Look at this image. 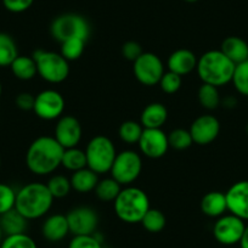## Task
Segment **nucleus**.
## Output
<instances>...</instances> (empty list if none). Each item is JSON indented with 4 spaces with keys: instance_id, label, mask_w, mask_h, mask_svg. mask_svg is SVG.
I'll list each match as a JSON object with an SVG mask.
<instances>
[{
    "instance_id": "nucleus-39",
    "label": "nucleus",
    "mask_w": 248,
    "mask_h": 248,
    "mask_svg": "<svg viewBox=\"0 0 248 248\" xmlns=\"http://www.w3.org/2000/svg\"><path fill=\"white\" fill-rule=\"evenodd\" d=\"M142 47L141 45L138 42H134V40H129V42H125L122 46V55L125 60L128 61L134 62L135 60L139 59L142 54Z\"/></svg>"
},
{
    "instance_id": "nucleus-13",
    "label": "nucleus",
    "mask_w": 248,
    "mask_h": 248,
    "mask_svg": "<svg viewBox=\"0 0 248 248\" xmlns=\"http://www.w3.org/2000/svg\"><path fill=\"white\" fill-rule=\"evenodd\" d=\"M82 124L76 117L66 114L57 119L54 138L63 149L78 146L82 140Z\"/></svg>"
},
{
    "instance_id": "nucleus-7",
    "label": "nucleus",
    "mask_w": 248,
    "mask_h": 248,
    "mask_svg": "<svg viewBox=\"0 0 248 248\" xmlns=\"http://www.w3.org/2000/svg\"><path fill=\"white\" fill-rule=\"evenodd\" d=\"M50 33L60 44L73 38L88 40L90 35V26L88 21L78 14H63L52 21Z\"/></svg>"
},
{
    "instance_id": "nucleus-3",
    "label": "nucleus",
    "mask_w": 248,
    "mask_h": 248,
    "mask_svg": "<svg viewBox=\"0 0 248 248\" xmlns=\"http://www.w3.org/2000/svg\"><path fill=\"white\" fill-rule=\"evenodd\" d=\"M235 66L220 49L209 50L197 61L196 72L202 83L220 88L231 82Z\"/></svg>"
},
{
    "instance_id": "nucleus-16",
    "label": "nucleus",
    "mask_w": 248,
    "mask_h": 248,
    "mask_svg": "<svg viewBox=\"0 0 248 248\" xmlns=\"http://www.w3.org/2000/svg\"><path fill=\"white\" fill-rule=\"evenodd\" d=\"M228 211L242 220L248 221V180L237 181L226 191Z\"/></svg>"
},
{
    "instance_id": "nucleus-8",
    "label": "nucleus",
    "mask_w": 248,
    "mask_h": 248,
    "mask_svg": "<svg viewBox=\"0 0 248 248\" xmlns=\"http://www.w3.org/2000/svg\"><path fill=\"white\" fill-rule=\"evenodd\" d=\"M141 170V156L134 150H123L117 154L109 173L122 186H129L139 178Z\"/></svg>"
},
{
    "instance_id": "nucleus-14",
    "label": "nucleus",
    "mask_w": 248,
    "mask_h": 248,
    "mask_svg": "<svg viewBox=\"0 0 248 248\" xmlns=\"http://www.w3.org/2000/svg\"><path fill=\"white\" fill-rule=\"evenodd\" d=\"M189 130L194 144L200 145V146H207L219 137L220 122L212 114H202L192 122Z\"/></svg>"
},
{
    "instance_id": "nucleus-40",
    "label": "nucleus",
    "mask_w": 248,
    "mask_h": 248,
    "mask_svg": "<svg viewBox=\"0 0 248 248\" xmlns=\"http://www.w3.org/2000/svg\"><path fill=\"white\" fill-rule=\"evenodd\" d=\"M34 0H3L4 8L14 14H20L27 11L33 5Z\"/></svg>"
},
{
    "instance_id": "nucleus-2",
    "label": "nucleus",
    "mask_w": 248,
    "mask_h": 248,
    "mask_svg": "<svg viewBox=\"0 0 248 248\" xmlns=\"http://www.w3.org/2000/svg\"><path fill=\"white\" fill-rule=\"evenodd\" d=\"M46 184L30 183L16 192L15 208L28 220H35L44 217L54 203Z\"/></svg>"
},
{
    "instance_id": "nucleus-43",
    "label": "nucleus",
    "mask_w": 248,
    "mask_h": 248,
    "mask_svg": "<svg viewBox=\"0 0 248 248\" xmlns=\"http://www.w3.org/2000/svg\"><path fill=\"white\" fill-rule=\"evenodd\" d=\"M184 1H186V3H196L199 0H184Z\"/></svg>"
},
{
    "instance_id": "nucleus-21",
    "label": "nucleus",
    "mask_w": 248,
    "mask_h": 248,
    "mask_svg": "<svg viewBox=\"0 0 248 248\" xmlns=\"http://www.w3.org/2000/svg\"><path fill=\"white\" fill-rule=\"evenodd\" d=\"M201 211L209 218H219L228 211L225 194L220 191H211L201 200Z\"/></svg>"
},
{
    "instance_id": "nucleus-1",
    "label": "nucleus",
    "mask_w": 248,
    "mask_h": 248,
    "mask_svg": "<svg viewBox=\"0 0 248 248\" xmlns=\"http://www.w3.org/2000/svg\"><path fill=\"white\" fill-rule=\"evenodd\" d=\"M65 149L54 137H39L32 141L26 154V166L35 175H49L61 167Z\"/></svg>"
},
{
    "instance_id": "nucleus-41",
    "label": "nucleus",
    "mask_w": 248,
    "mask_h": 248,
    "mask_svg": "<svg viewBox=\"0 0 248 248\" xmlns=\"http://www.w3.org/2000/svg\"><path fill=\"white\" fill-rule=\"evenodd\" d=\"M34 101L35 96L32 95L31 93H21L16 96V106L18 107L22 111H33V107H34Z\"/></svg>"
},
{
    "instance_id": "nucleus-25",
    "label": "nucleus",
    "mask_w": 248,
    "mask_h": 248,
    "mask_svg": "<svg viewBox=\"0 0 248 248\" xmlns=\"http://www.w3.org/2000/svg\"><path fill=\"white\" fill-rule=\"evenodd\" d=\"M18 56V49L10 34L0 32V67H10Z\"/></svg>"
},
{
    "instance_id": "nucleus-28",
    "label": "nucleus",
    "mask_w": 248,
    "mask_h": 248,
    "mask_svg": "<svg viewBox=\"0 0 248 248\" xmlns=\"http://www.w3.org/2000/svg\"><path fill=\"white\" fill-rule=\"evenodd\" d=\"M197 97H199L200 105L203 108L209 109V111L218 108L221 102V97L220 94H219L218 88L211 84H204V83H202L201 87L199 88Z\"/></svg>"
},
{
    "instance_id": "nucleus-23",
    "label": "nucleus",
    "mask_w": 248,
    "mask_h": 248,
    "mask_svg": "<svg viewBox=\"0 0 248 248\" xmlns=\"http://www.w3.org/2000/svg\"><path fill=\"white\" fill-rule=\"evenodd\" d=\"M28 219H26L16 208L0 216V226L3 233L6 236L17 235L26 232L28 226Z\"/></svg>"
},
{
    "instance_id": "nucleus-22",
    "label": "nucleus",
    "mask_w": 248,
    "mask_h": 248,
    "mask_svg": "<svg viewBox=\"0 0 248 248\" xmlns=\"http://www.w3.org/2000/svg\"><path fill=\"white\" fill-rule=\"evenodd\" d=\"M72 190L79 192V194H89L94 191L99 183V175L92 169L85 167L77 171H73L70 178Z\"/></svg>"
},
{
    "instance_id": "nucleus-29",
    "label": "nucleus",
    "mask_w": 248,
    "mask_h": 248,
    "mask_svg": "<svg viewBox=\"0 0 248 248\" xmlns=\"http://www.w3.org/2000/svg\"><path fill=\"white\" fill-rule=\"evenodd\" d=\"M144 127L140 122L137 121H125L119 125L118 135L119 139L128 145L138 144L141 138Z\"/></svg>"
},
{
    "instance_id": "nucleus-45",
    "label": "nucleus",
    "mask_w": 248,
    "mask_h": 248,
    "mask_svg": "<svg viewBox=\"0 0 248 248\" xmlns=\"http://www.w3.org/2000/svg\"><path fill=\"white\" fill-rule=\"evenodd\" d=\"M1 92H3V87H1V83H0V96H1Z\"/></svg>"
},
{
    "instance_id": "nucleus-20",
    "label": "nucleus",
    "mask_w": 248,
    "mask_h": 248,
    "mask_svg": "<svg viewBox=\"0 0 248 248\" xmlns=\"http://www.w3.org/2000/svg\"><path fill=\"white\" fill-rule=\"evenodd\" d=\"M220 50L235 65L248 60V44L240 37L232 35V37L225 38L221 43Z\"/></svg>"
},
{
    "instance_id": "nucleus-37",
    "label": "nucleus",
    "mask_w": 248,
    "mask_h": 248,
    "mask_svg": "<svg viewBox=\"0 0 248 248\" xmlns=\"http://www.w3.org/2000/svg\"><path fill=\"white\" fill-rule=\"evenodd\" d=\"M16 191L10 185L0 183V216L15 208Z\"/></svg>"
},
{
    "instance_id": "nucleus-47",
    "label": "nucleus",
    "mask_w": 248,
    "mask_h": 248,
    "mask_svg": "<svg viewBox=\"0 0 248 248\" xmlns=\"http://www.w3.org/2000/svg\"><path fill=\"white\" fill-rule=\"evenodd\" d=\"M0 166H1V159H0Z\"/></svg>"
},
{
    "instance_id": "nucleus-42",
    "label": "nucleus",
    "mask_w": 248,
    "mask_h": 248,
    "mask_svg": "<svg viewBox=\"0 0 248 248\" xmlns=\"http://www.w3.org/2000/svg\"><path fill=\"white\" fill-rule=\"evenodd\" d=\"M240 247L241 248H248V225H246L245 231H243V235H242V237H241Z\"/></svg>"
},
{
    "instance_id": "nucleus-31",
    "label": "nucleus",
    "mask_w": 248,
    "mask_h": 248,
    "mask_svg": "<svg viewBox=\"0 0 248 248\" xmlns=\"http://www.w3.org/2000/svg\"><path fill=\"white\" fill-rule=\"evenodd\" d=\"M46 186L54 199H63V197L68 196L72 190L70 178L62 175V174L52 175L46 183Z\"/></svg>"
},
{
    "instance_id": "nucleus-30",
    "label": "nucleus",
    "mask_w": 248,
    "mask_h": 248,
    "mask_svg": "<svg viewBox=\"0 0 248 248\" xmlns=\"http://www.w3.org/2000/svg\"><path fill=\"white\" fill-rule=\"evenodd\" d=\"M141 224L146 231L151 233H157L161 232L166 228L167 219L162 211L157 208H150L142 218Z\"/></svg>"
},
{
    "instance_id": "nucleus-27",
    "label": "nucleus",
    "mask_w": 248,
    "mask_h": 248,
    "mask_svg": "<svg viewBox=\"0 0 248 248\" xmlns=\"http://www.w3.org/2000/svg\"><path fill=\"white\" fill-rule=\"evenodd\" d=\"M61 166L70 171H77L87 167V156L85 151H83L79 147H71L65 149L63 156H62Z\"/></svg>"
},
{
    "instance_id": "nucleus-32",
    "label": "nucleus",
    "mask_w": 248,
    "mask_h": 248,
    "mask_svg": "<svg viewBox=\"0 0 248 248\" xmlns=\"http://www.w3.org/2000/svg\"><path fill=\"white\" fill-rule=\"evenodd\" d=\"M85 43H87V40L79 39V38H73V39L66 40V42L61 43L60 54L65 57L68 62L76 61L84 52Z\"/></svg>"
},
{
    "instance_id": "nucleus-4",
    "label": "nucleus",
    "mask_w": 248,
    "mask_h": 248,
    "mask_svg": "<svg viewBox=\"0 0 248 248\" xmlns=\"http://www.w3.org/2000/svg\"><path fill=\"white\" fill-rule=\"evenodd\" d=\"M114 213L122 221L127 224L141 223L149 211L150 200L146 192L135 186H124L113 201Z\"/></svg>"
},
{
    "instance_id": "nucleus-19",
    "label": "nucleus",
    "mask_w": 248,
    "mask_h": 248,
    "mask_svg": "<svg viewBox=\"0 0 248 248\" xmlns=\"http://www.w3.org/2000/svg\"><path fill=\"white\" fill-rule=\"evenodd\" d=\"M168 119V109L161 102H151L141 112L140 123L145 129H162Z\"/></svg>"
},
{
    "instance_id": "nucleus-12",
    "label": "nucleus",
    "mask_w": 248,
    "mask_h": 248,
    "mask_svg": "<svg viewBox=\"0 0 248 248\" xmlns=\"http://www.w3.org/2000/svg\"><path fill=\"white\" fill-rule=\"evenodd\" d=\"M66 217L70 232L73 233V236L93 235L99 225V216L96 211L87 206L71 209Z\"/></svg>"
},
{
    "instance_id": "nucleus-15",
    "label": "nucleus",
    "mask_w": 248,
    "mask_h": 248,
    "mask_svg": "<svg viewBox=\"0 0 248 248\" xmlns=\"http://www.w3.org/2000/svg\"><path fill=\"white\" fill-rule=\"evenodd\" d=\"M140 152L145 157L157 159L163 157L169 149L168 135L162 129H145L139 142Z\"/></svg>"
},
{
    "instance_id": "nucleus-44",
    "label": "nucleus",
    "mask_w": 248,
    "mask_h": 248,
    "mask_svg": "<svg viewBox=\"0 0 248 248\" xmlns=\"http://www.w3.org/2000/svg\"><path fill=\"white\" fill-rule=\"evenodd\" d=\"M1 237H3V230H1V226H0V241H1Z\"/></svg>"
},
{
    "instance_id": "nucleus-9",
    "label": "nucleus",
    "mask_w": 248,
    "mask_h": 248,
    "mask_svg": "<svg viewBox=\"0 0 248 248\" xmlns=\"http://www.w3.org/2000/svg\"><path fill=\"white\" fill-rule=\"evenodd\" d=\"M133 63L135 78L145 87H154L158 84L162 76L166 72L163 61L154 52H142L141 56Z\"/></svg>"
},
{
    "instance_id": "nucleus-33",
    "label": "nucleus",
    "mask_w": 248,
    "mask_h": 248,
    "mask_svg": "<svg viewBox=\"0 0 248 248\" xmlns=\"http://www.w3.org/2000/svg\"><path fill=\"white\" fill-rule=\"evenodd\" d=\"M231 83L238 94L248 97V60L235 66Z\"/></svg>"
},
{
    "instance_id": "nucleus-24",
    "label": "nucleus",
    "mask_w": 248,
    "mask_h": 248,
    "mask_svg": "<svg viewBox=\"0 0 248 248\" xmlns=\"http://www.w3.org/2000/svg\"><path fill=\"white\" fill-rule=\"evenodd\" d=\"M11 72L17 79L31 80L38 75L37 63L33 56L18 55L10 66Z\"/></svg>"
},
{
    "instance_id": "nucleus-38",
    "label": "nucleus",
    "mask_w": 248,
    "mask_h": 248,
    "mask_svg": "<svg viewBox=\"0 0 248 248\" xmlns=\"http://www.w3.org/2000/svg\"><path fill=\"white\" fill-rule=\"evenodd\" d=\"M68 248H104L102 242L93 233V235L73 236L70 241Z\"/></svg>"
},
{
    "instance_id": "nucleus-11",
    "label": "nucleus",
    "mask_w": 248,
    "mask_h": 248,
    "mask_svg": "<svg viewBox=\"0 0 248 248\" xmlns=\"http://www.w3.org/2000/svg\"><path fill=\"white\" fill-rule=\"evenodd\" d=\"M246 223L233 214H224L217 218L213 225V236L219 243L224 246H232L240 243L245 231Z\"/></svg>"
},
{
    "instance_id": "nucleus-5",
    "label": "nucleus",
    "mask_w": 248,
    "mask_h": 248,
    "mask_svg": "<svg viewBox=\"0 0 248 248\" xmlns=\"http://www.w3.org/2000/svg\"><path fill=\"white\" fill-rule=\"evenodd\" d=\"M38 76L50 84H60L70 76V62L60 52L37 50L33 52Z\"/></svg>"
},
{
    "instance_id": "nucleus-6",
    "label": "nucleus",
    "mask_w": 248,
    "mask_h": 248,
    "mask_svg": "<svg viewBox=\"0 0 248 248\" xmlns=\"http://www.w3.org/2000/svg\"><path fill=\"white\" fill-rule=\"evenodd\" d=\"M117 154L116 146L109 138L105 135L94 137L88 142L85 149L87 167L97 175L109 173Z\"/></svg>"
},
{
    "instance_id": "nucleus-10",
    "label": "nucleus",
    "mask_w": 248,
    "mask_h": 248,
    "mask_svg": "<svg viewBox=\"0 0 248 248\" xmlns=\"http://www.w3.org/2000/svg\"><path fill=\"white\" fill-rule=\"evenodd\" d=\"M66 101L61 93L54 89H45L35 96L33 112L44 121H55L63 116Z\"/></svg>"
},
{
    "instance_id": "nucleus-18",
    "label": "nucleus",
    "mask_w": 248,
    "mask_h": 248,
    "mask_svg": "<svg viewBox=\"0 0 248 248\" xmlns=\"http://www.w3.org/2000/svg\"><path fill=\"white\" fill-rule=\"evenodd\" d=\"M43 237L49 242H60L70 233L67 217L65 214H52L44 220L42 226Z\"/></svg>"
},
{
    "instance_id": "nucleus-34",
    "label": "nucleus",
    "mask_w": 248,
    "mask_h": 248,
    "mask_svg": "<svg viewBox=\"0 0 248 248\" xmlns=\"http://www.w3.org/2000/svg\"><path fill=\"white\" fill-rule=\"evenodd\" d=\"M168 142L169 147H173L174 150H178V151L189 149L194 144L190 130L183 129V128H176V129L171 130L168 134Z\"/></svg>"
},
{
    "instance_id": "nucleus-17",
    "label": "nucleus",
    "mask_w": 248,
    "mask_h": 248,
    "mask_svg": "<svg viewBox=\"0 0 248 248\" xmlns=\"http://www.w3.org/2000/svg\"><path fill=\"white\" fill-rule=\"evenodd\" d=\"M197 61L199 59L191 50L178 49L169 55L167 60V67H168V71L183 77L196 70Z\"/></svg>"
},
{
    "instance_id": "nucleus-26",
    "label": "nucleus",
    "mask_w": 248,
    "mask_h": 248,
    "mask_svg": "<svg viewBox=\"0 0 248 248\" xmlns=\"http://www.w3.org/2000/svg\"><path fill=\"white\" fill-rule=\"evenodd\" d=\"M122 190V185L118 181L114 180L112 176L105 179H99L96 187H95V195L97 199L102 202H113L117 199Z\"/></svg>"
},
{
    "instance_id": "nucleus-35",
    "label": "nucleus",
    "mask_w": 248,
    "mask_h": 248,
    "mask_svg": "<svg viewBox=\"0 0 248 248\" xmlns=\"http://www.w3.org/2000/svg\"><path fill=\"white\" fill-rule=\"evenodd\" d=\"M0 248H38V246L31 236L23 232L6 236L0 245Z\"/></svg>"
},
{
    "instance_id": "nucleus-46",
    "label": "nucleus",
    "mask_w": 248,
    "mask_h": 248,
    "mask_svg": "<svg viewBox=\"0 0 248 248\" xmlns=\"http://www.w3.org/2000/svg\"><path fill=\"white\" fill-rule=\"evenodd\" d=\"M246 130H247V134H248V124H247V128H246Z\"/></svg>"
},
{
    "instance_id": "nucleus-36",
    "label": "nucleus",
    "mask_w": 248,
    "mask_h": 248,
    "mask_svg": "<svg viewBox=\"0 0 248 248\" xmlns=\"http://www.w3.org/2000/svg\"><path fill=\"white\" fill-rule=\"evenodd\" d=\"M181 84H183V77L176 75V73L170 72V71L164 72V75L162 76L161 80L158 83L162 92L168 95H173L178 93L179 89L181 88Z\"/></svg>"
}]
</instances>
